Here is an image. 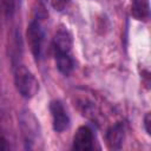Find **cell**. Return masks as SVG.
I'll return each instance as SVG.
<instances>
[{
  "instance_id": "11",
  "label": "cell",
  "mask_w": 151,
  "mask_h": 151,
  "mask_svg": "<svg viewBox=\"0 0 151 151\" xmlns=\"http://www.w3.org/2000/svg\"><path fill=\"white\" fill-rule=\"evenodd\" d=\"M9 149V145L7 143V140L0 134V150H8Z\"/></svg>"
},
{
  "instance_id": "2",
  "label": "cell",
  "mask_w": 151,
  "mask_h": 151,
  "mask_svg": "<svg viewBox=\"0 0 151 151\" xmlns=\"http://www.w3.org/2000/svg\"><path fill=\"white\" fill-rule=\"evenodd\" d=\"M26 38L32 54L35 59H39L42 55L45 42V32L39 21L33 20L29 22L26 31Z\"/></svg>"
},
{
  "instance_id": "1",
  "label": "cell",
  "mask_w": 151,
  "mask_h": 151,
  "mask_svg": "<svg viewBox=\"0 0 151 151\" xmlns=\"http://www.w3.org/2000/svg\"><path fill=\"white\" fill-rule=\"evenodd\" d=\"M18 92L24 98H32L39 92V81L35 76L25 66H19L14 76Z\"/></svg>"
},
{
  "instance_id": "10",
  "label": "cell",
  "mask_w": 151,
  "mask_h": 151,
  "mask_svg": "<svg viewBox=\"0 0 151 151\" xmlns=\"http://www.w3.org/2000/svg\"><path fill=\"white\" fill-rule=\"evenodd\" d=\"M151 114L147 112L144 117V127H145V131L147 134H151Z\"/></svg>"
},
{
  "instance_id": "5",
  "label": "cell",
  "mask_w": 151,
  "mask_h": 151,
  "mask_svg": "<svg viewBox=\"0 0 151 151\" xmlns=\"http://www.w3.org/2000/svg\"><path fill=\"white\" fill-rule=\"evenodd\" d=\"M72 45H73V40L68 29L66 27L58 28L53 38L54 53H71Z\"/></svg>"
},
{
  "instance_id": "6",
  "label": "cell",
  "mask_w": 151,
  "mask_h": 151,
  "mask_svg": "<svg viewBox=\"0 0 151 151\" xmlns=\"http://www.w3.org/2000/svg\"><path fill=\"white\" fill-rule=\"evenodd\" d=\"M124 140V126L122 123H117L111 126L106 132V143L110 149L118 150L122 147Z\"/></svg>"
},
{
  "instance_id": "4",
  "label": "cell",
  "mask_w": 151,
  "mask_h": 151,
  "mask_svg": "<svg viewBox=\"0 0 151 151\" xmlns=\"http://www.w3.org/2000/svg\"><path fill=\"white\" fill-rule=\"evenodd\" d=\"M93 144H94L93 131L87 125L79 126L73 137V149L79 151H88L93 149Z\"/></svg>"
},
{
  "instance_id": "7",
  "label": "cell",
  "mask_w": 151,
  "mask_h": 151,
  "mask_svg": "<svg viewBox=\"0 0 151 151\" xmlns=\"http://www.w3.org/2000/svg\"><path fill=\"white\" fill-rule=\"evenodd\" d=\"M55 66L58 71L64 76H70L74 70V60L71 53H54Z\"/></svg>"
},
{
  "instance_id": "9",
  "label": "cell",
  "mask_w": 151,
  "mask_h": 151,
  "mask_svg": "<svg viewBox=\"0 0 151 151\" xmlns=\"http://www.w3.org/2000/svg\"><path fill=\"white\" fill-rule=\"evenodd\" d=\"M67 2H68V0H51L52 7L58 12L64 11L66 8V6H67Z\"/></svg>"
},
{
  "instance_id": "3",
  "label": "cell",
  "mask_w": 151,
  "mask_h": 151,
  "mask_svg": "<svg viewBox=\"0 0 151 151\" xmlns=\"http://www.w3.org/2000/svg\"><path fill=\"white\" fill-rule=\"evenodd\" d=\"M50 111L52 116V125L55 132H63L70 126V116L64 105L59 100H53L50 104Z\"/></svg>"
},
{
  "instance_id": "8",
  "label": "cell",
  "mask_w": 151,
  "mask_h": 151,
  "mask_svg": "<svg viewBox=\"0 0 151 151\" xmlns=\"http://www.w3.org/2000/svg\"><path fill=\"white\" fill-rule=\"evenodd\" d=\"M149 4L147 0H133L131 6V13L137 20H145L149 18Z\"/></svg>"
}]
</instances>
